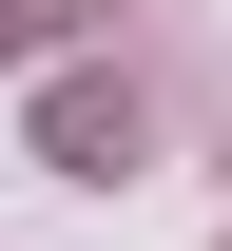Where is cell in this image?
<instances>
[{"mask_svg":"<svg viewBox=\"0 0 232 251\" xmlns=\"http://www.w3.org/2000/svg\"><path fill=\"white\" fill-rule=\"evenodd\" d=\"M58 20H97V0H0V58H20V39H58Z\"/></svg>","mask_w":232,"mask_h":251,"instance_id":"cell-2","label":"cell"},{"mask_svg":"<svg viewBox=\"0 0 232 251\" xmlns=\"http://www.w3.org/2000/svg\"><path fill=\"white\" fill-rule=\"evenodd\" d=\"M39 155H58L77 193H116V174H155V116H135V77H58V97H39Z\"/></svg>","mask_w":232,"mask_h":251,"instance_id":"cell-1","label":"cell"}]
</instances>
